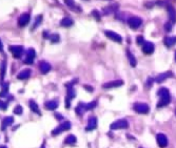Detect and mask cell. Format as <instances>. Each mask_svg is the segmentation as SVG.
Listing matches in <instances>:
<instances>
[{
	"instance_id": "obj_1",
	"label": "cell",
	"mask_w": 176,
	"mask_h": 148,
	"mask_svg": "<svg viewBox=\"0 0 176 148\" xmlns=\"http://www.w3.org/2000/svg\"><path fill=\"white\" fill-rule=\"evenodd\" d=\"M157 95L159 96V101L157 103V108H162L170 104L171 102V95L170 91L166 88V87H162L157 91Z\"/></svg>"
},
{
	"instance_id": "obj_2",
	"label": "cell",
	"mask_w": 176,
	"mask_h": 148,
	"mask_svg": "<svg viewBox=\"0 0 176 148\" xmlns=\"http://www.w3.org/2000/svg\"><path fill=\"white\" fill-rule=\"evenodd\" d=\"M129 127V122L125 119H120L117 120V121L113 122L111 125H110V128L112 130H117V129H127Z\"/></svg>"
},
{
	"instance_id": "obj_3",
	"label": "cell",
	"mask_w": 176,
	"mask_h": 148,
	"mask_svg": "<svg viewBox=\"0 0 176 148\" xmlns=\"http://www.w3.org/2000/svg\"><path fill=\"white\" fill-rule=\"evenodd\" d=\"M133 109L138 114H140V115H147L150 111L149 105L146 104V103H135L133 105Z\"/></svg>"
},
{
	"instance_id": "obj_4",
	"label": "cell",
	"mask_w": 176,
	"mask_h": 148,
	"mask_svg": "<svg viewBox=\"0 0 176 148\" xmlns=\"http://www.w3.org/2000/svg\"><path fill=\"white\" fill-rule=\"evenodd\" d=\"M71 128V123L69 121H65L63 123H61L59 126H57L55 129H53V131H52V136H57V134H61L63 131H67L69 129Z\"/></svg>"
},
{
	"instance_id": "obj_5",
	"label": "cell",
	"mask_w": 176,
	"mask_h": 148,
	"mask_svg": "<svg viewBox=\"0 0 176 148\" xmlns=\"http://www.w3.org/2000/svg\"><path fill=\"white\" fill-rule=\"evenodd\" d=\"M141 23H142L141 18H139V17H137V16H132V17H130V18L128 19L129 27H130L131 29H138V27L141 25Z\"/></svg>"
},
{
	"instance_id": "obj_6",
	"label": "cell",
	"mask_w": 176,
	"mask_h": 148,
	"mask_svg": "<svg viewBox=\"0 0 176 148\" xmlns=\"http://www.w3.org/2000/svg\"><path fill=\"white\" fill-rule=\"evenodd\" d=\"M104 35H106L109 39H111L112 41H114V42H117V43L122 42V37L113 31H104Z\"/></svg>"
},
{
	"instance_id": "obj_7",
	"label": "cell",
	"mask_w": 176,
	"mask_h": 148,
	"mask_svg": "<svg viewBox=\"0 0 176 148\" xmlns=\"http://www.w3.org/2000/svg\"><path fill=\"white\" fill-rule=\"evenodd\" d=\"M10 52L13 54L15 58H21V56L23 55V47L21 45H11L10 46Z\"/></svg>"
},
{
	"instance_id": "obj_8",
	"label": "cell",
	"mask_w": 176,
	"mask_h": 148,
	"mask_svg": "<svg viewBox=\"0 0 176 148\" xmlns=\"http://www.w3.org/2000/svg\"><path fill=\"white\" fill-rule=\"evenodd\" d=\"M156 142L157 145L160 148H166L168 146V138L166 134H158L156 136Z\"/></svg>"
},
{
	"instance_id": "obj_9",
	"label": "cell",
	"mask_w": 176,
	"mask_h": 148,
	"mask_svg": "<svg viewBox=\"0 0 176 148\" xmlns=\"http://www.w3.org/2000/svg\"><path fill=\"white\" fill-rule=\"evenodd\" d=\"M141 48H142V52H143L146 55H151L155 50L154 43L150 42V41H145V43L142 44Z\"/></svg>"
},
{
	"instance_id": "obj_10",
	"label": "cell",
	"mask_w": 176,
	"mask_h": 148,
	"mask_svg": "<svg viewBox=\"0 0 176 148\" xmlns=\"http://www.w3.org/2000/svg\"><path fill=\"white\" fill-rule=\"evenodd\" d=\"M172 77H174V75L172 72H164V73H162V74H159L158 76L154 79V81L157 82V83H162V82L166 81L167 79L172 78Z\"/></svg>"
},
{
	"instance_id": "obj_11",
	"label": "cell",
	"mask_w": 176,
	"mask_h": 148,
	"mask_svg": "<svg viewBox=\"0 0 176 148\" xmlns=\"http://www.w3.org/2000/svg\"><path fill=\"white\" fill-rule=\"evenodd\" d=\"M35 57H36V52H35L34 48H30V50H28L27 57H25V59H24V63H25V64H33Z\"/></svg>"
},
{
	"instance_id": "obj_12",
	"label": "cell",
	"mask_w": 176,
	"mask_h": 148,
	"mask_svg": "<svg viewBox=\"0 0 176 148\" xmlns=\"http://www.w3.org/2000/svg\"><path fill=\"white\" fill-rule=\"evenodd\" d=\"M123 84L122 80H114V81H110L108 83H104L102 85L104 89H111V88H115V87H119Z\"/></svg>"
},
{
	"instance_id": "obj_13",
	"label": "cell",
	"mask_w": 176,
	"mask_h": 148,
	"mask_svg": "<svg viewBox=\"0 0 176 148\" xmlns=\"http://www.w3.org/2000/svg\"><path fill=\"white\" fill-rule=\"evenodd\" d=\"M167 10H168V14H169L170 22L174 24L176 22V11L171 4H167Z\"/></svg>"
},
{
	"instance_id": "obj_14",
	"label": "cell",
	"mask_w": 176,
	"mask_h": 148,
	"mask_svg": "<svg viewBox=\"0 0 176 148\" xmlns=\"http://www.w3.org/2000/svg\"><path fill=\"white\" fill-rule=\"evenodd\" d=\"M97 127V118L96 117H90L88 121V126L85 127L87 131H92Z\"/></svg>"
},
{
	"instance_id": "obj_15",
	"label": "cell",
	"mask_w": 176,
	"mask_h": 148,
	"mask_svg": "<svg viewBox=\"0 0 176 148\" xmlns=\"http://www.w3.org/2000/svg\"><path fill=\"white\" fill-rule=\"evenodd\" d=\"M30 19H31L30 14H28V13L22 14L21 16L19 17V19H18V24H19V27H25V25H28L30 22Z\"/></svg>"
},
{
	"instance_id": "obj_16",
	"label": "cell",
	"mask_w": 176,
	"mask_h": 148,
	"mask_svg": "<svg viewBox=\"0 0 176 148\" xmlns=\"http://www.w3.org/2000/svg\"><path fill=\"white\" fill-rule=\"evenodd\" d=\"M64 3L67 4V6H68L70 10L74 11V12H80V11H81V9L75 3L74 0H64Z\"/></svg>"
},
{
	"instance_id": "obj_17",
	"label": "cell",
	"mask_w": 176,
	"mask_h": 148,
	"mask_svg": "<svg viewBox=\"0 0 176 148\" xmlns=\"http://www.w3.org/2000/svg\"><path fill=\"white\" fill-rule=\"evenodd\" d=\"M14 123V118L13 117H5L2 120V125H1V130H5L9 126Z\"/></svg>"
},
{
	"instance_id": "obj_18",
	"label": "cell",
	"mask_w": 176,
	"mask_h": 148,
	"mask_svg": "<svg viewBox=\"0 0 176 148\" xmlns=\"http://www.w3.org/2000/svg\"><path fill=\"white\" fill-rule=\"evenodd\" d=\"M39 68H40V72L42 73V74H46V73H49L51 70L52 66L50 63L46 62V61H41V62L39 63Z\"/></svg>"
},
{
	"instance_id": "obj_19",
	"label": "cell",
	"mask_w": 176,
	"mask_h": 148,
	"mask_svg": "<svg viewBox=\"0 0 176 148\" xmlns=\"http://www.w3.org/2000/svg\"><path fill=\"white\" fill-rule=\"evenodd\" d=\"M75 111H76V114H77L78 116L83 115V112L87 111V103L80 102L79 104L76 106V108H75Z\"/></svg>"
},
{
	"instance_id": "obj_20",
	"label": "cell",
	"mask_w": 176,
	"mask_h": 148,
	"mask_svg": "<svg viewBox=\"0 0 176 148\" xmlns=\"http://www.w3.org/2000/svg\"><path fill=\"white\" fill-rule=\"evenodd\" d=\"M30 76H31V69H24L18 74L17 78L19 80H27L30 78Z\"/></svg>"
},
{
	"instance_id": "obj_21",
	"label": "cell",
	"mask_w": 176,
	"mask_h": 148,
	"mask_svg": "<svg viewBox=\"0 0 176 148\" xmlns=\"http://www.w3.org/2000/svg\"><path fill=\"white\" fill-rule=\"evenodd\" d=\"M44 106H46V109L49 110H54L56 109V108L58 107V102L55 100H51V101H48V102L44 104Z\"/></svg>"
},
{
	"instance_id": "obj_22",
	"label": "cell",
	"mask_w": 176,
	"mask_h": 148,
	"mask_svg": "<svg viewBox=\"0 0 176 148\" xmlns=\"http://www.w3.org/2000/svg\"><path fill=\"white\" fill-rule=\"evenodd\" d=\"M164 43L166 46L171 47V46H173L176 43V37H166L164 39Z\"/></svg>"
},
{
	"instance_id": "obj_23",
	"label": "cell",
	"mask_w": 176,
	"mask_h": 148,
	"mask_svg": "<svg viewBox=\"0 0 176 148\" xmlns=\"http://www.w3.org/2000/svg\"><path fill=\"white\" fill-rule=\"evenodd\" d=\"M127 55H128V59H129V62H130L131 66L135 67L136 65H137V61H136V58L133 56V54L131 53L129 50H127Z\"/></svg>"
},
{
	"instance_id": "obj_24",
	"label": "cell",
	"mask_w": 176,
	"mask_h": 148,
	"mask_svg": "<svg viewBox=\"0 0 176 148\" xmlns=\"http://www.w3.org/2000/svg\"><path fill=\"white\" fill-rule=\"evenodd\" d=\"M29 105H30V108H31V110H33V112H36L37 115H41V112H40V110H39L38 105H37V103L35 102V101L31 100L29 102Z\"/></svg>"
},
{
	"instance_id": "obj_25",
	"label": "cell",
	"mask_w": 176,
	"mask_h": 148,
	"mask_svg": "<svg viewBox=\"0 0 176 148\" xmlns=\"http://www.w3.org/2000/svg\"><path fill=\"white\" fill-rule=\"evenodd\" d=\"M76 142H77V138H76L74 134H70V136H68L65 138L64 143L68 144V145H74Z\"/></svg>"
},
{
	"instance_id": "obj_26",
	"label": "cell",
	"mask_w": 176,
	"mask_h": 148,
	"mask_svg": "<svg viewBox=\"0 0 176 148\" xmlns=\"http://www.w3.org/2000/svg\"><path fill=\"white\" fill-rule=\"evenodd\" d=\"M60 24L64 27H71V25H73V20L71 19L70 17H65V18H63V19L61 20Z\"/></svg>"
},
{
	"instance_id": "obj_27",
	"label": "cell",
	"mask_w": 176,
	"mask_h": 148,
	"mask_svg": "<svg viewBox=\"0 0 176 148\" xmlns=\"http://www.w3.org/2000/svg\"><path fill=\"white\" fill-rule=\"evenodd\" d=\"M117 9H118V4H114L110 7H106V9L104 10V15H109V14H111V13L115 12Z\"/></svg>"
},
{
	"instance_id": "obj_28",
	"label": "cell",
	"mask_w": 176,
	"mask_h": 148,
	"mask_svg": "<svg viewBox=\"0 0 176 148\" xmlns=\"http://www.w3.org/2000/svg\"><path fill=\"white\" fill-rule=\"evenodd\" d=\"M49 39L51 40V42L56 43V42H59V40H60V36H59L58 34H52V35L49 36Z\"/></svg>"
},
{
	"instance_id": "obj_29",
	"label": "cell",
	"mask_w": 176,
	"mask_h": 148,
	"mask_svg": "<svg viewBox=\"0 0 176 148\" xmlns=\"http://www.w3.org/2000/svg\"><path fill=\"white\" fill-rule=\"evenodd\" d=\"M96 106H97V101H93V102L87 103V110L94 109Z\"/></svg>"
},
{
	"instance_id": "obj_30",
	"label": "cell",
	"mask_w": 176,
	"mask_h": 148,
	"mask_svg": "<svg viewBox=\"0 0 176 148\" xmlns=\"http://www.w3.org/2000/svg\"><path fill=\"white\" fill-rule=\"evenodd\" d=\"M7 91H9V83H5L4 85H3V91L0 93V97H4L7 93Z\"/></svg>"
},
{
	"instance_id": "obj_31",
	"label": "cell",
	"mask_w": 176,
	"mask_h": 148,
	"mask_svg": "<svg viewBox=\"0 0 176 148\" xmlns=\"http://www.w3.org/2000/svg\"><path fill=\"white\" fill-rule=\"evenodd\" d=\"M22 111H23V109H22V106L20 105H17L16 107L14 108V114L15 115H22Z\"/></svg>"
},
{
	"instance_id": "obj_32",
	"label": "cell",
	"mask_w": 176,
	"mask_h": 148,
	"mask_svg": "<svg viewBox=\"0 0 176 148\" xmlns=\"http://www.w3.org/2000/svg\"><path fill=\"white\" fill-rule=\"evenodd\" d=\"M41 20H42V16H38V17H37V18H36V21H35V24L33 25V27H32V31H33V29H35L37 27H38L39 24H40Z\"/></svg>"
},
{
	"instance_id": "obj_33",
	"label": "cell",
	"mask_w": 176,
	"mask_h": 148,
	"mask_svg": "<svg viewBox=\"0 0 176 148\" xmlns=\"http://www.w3.org/2000/svg\"><path fill=\"white\" fill-rule=\"evenodd\" d=\"M4 73H5V61L2 62V65H1V78L3 79L4 77Z\"/></svg>"
},
{
	"instance_id": "obj_34",
	"label": "cell",
	"mask_w": 176,
	"mask_h": 148,
	"mask_svg": "<svg viewBox=\"0 0 176 148\" xmlns=\"http://www.w3.org/2000/svg\"><path fill=\"white\" fill-rule=\"evenodd\" d=\"M137 43L139 45H142V43H145V38L142 36H138L137 37Z\"/></svg>"
},
{
	"instance_id": "obj_35",
	"label": "cell",
	"mask_w": 176,
	"mask_h": 148,
	"mask_svg": "<svg viewBox=\"0 0 176 148\" xmlns=\"http://www.w3.org/2000/svg\"><path fill=\"white\" fill-rule=\"evenodd\" d=\"M7 103L2 102V101H0V109L5 110V109H7Z\"/></svg>"
},
{
	"instance_id": "obj_36",
	"label": "cell",
	"mask_w": 176,
	"mask_h": 148,
	"mask_svg": "<svg viewBox=\"0 0 176 148\" xmlns=\"http://www.w3.org/2000/svg\"><path fill=\"white\" fill-rule=\"evenodd\" d=\"M164 29H166L167 32H170L172 29V23H167L166 25H164Z\"/></svg>"
},
{
	"instance_id": "obj_37",
	"label": "cell",
	"mask_w": 176,
	"mask_h": 148,
	"mask_svg": "<svg viewBox=\"0 0 176 148\" xmlns=\"http://www.w3.org/2000/svg\"><path fill=\"white\" fill-rule=\"evenodd\" d=\"M153 81H154V79H152V78H149V79H148V85H152Z\"/></svg>"
},
{
	"instance_id": "obj_38",
	"label": "cell",
	"mask_w": 176,
	"mask_h": 148,
	"mask_svg": "<svg viewBox=\"0 0 176 148\" xmlns=\"http://www.w3.org/2000/svg\"><path fill=\"white\" fill-rule=\"evenodd\" d=\"M85 88H88V91H94V88H93V87H90V86H88V85H85Z\"/></svg>"
},
{
	"instance_id": "obj_39",
	"label": "cell",
	"mask_w": 176,
	"mask_h": 148,
	"mask_svg": "<svg viewBox=\"0 0 176 148\" xmlns=\"http://www.w3.org/2000/svg\"><path fill=\"white\" fill-rule=\"evenodd\" d=\"M2 52H3V44L1 42V40H0V53H2Z\"/></svg>"
},
{
	"instance_id": "obj_40",
	"label": "cell",
	"mask_w": 176,
	"mask_h": 148,
	"mask_svg": "<svg viewBox=\"0 0 176 148\" xmlns=\"http://www.w3.org/2000/svg\"><path fill=\"white\" fill-rule=\"evenodd\" d=\"M55 117L57 118V119H59V120L62 119V116H60V114H55Z\"/></svg>"
},
{
	"instance_id": "obj_41",
	"label": "cell",
	"mask_w": 176,
	"mask_h": 148,
	"mask_svg": "<svg viewBox=\"0 0 176 148\" xmlns=\"http://www.w3.org/2000/svg\"><path fill=\"white\" fill-rule=\"evenodd\" d=\"M40 148H46V142H43V144L41 145V147Z\"/></svg>"
},
{
	"instance_id": "obj_42",
	"label": "cell",
	"mask_w": 176,
	"mask_h": 148,
	"mask_svg": "<svg viewBox=\"0 0 176 148\" xmlns=\"http://www.w3.org/2000/svg\"><path fill=\"white\" fill-rule=\"evenodd\" d=\"M0 148H7V146H4V145H1V146H0Z\"/></svg>"
},
{
	"instance_id": "obj_43",
	"label": "cell",
	"mask_w": 176,
	"mask_h": 148,
	"mask_svg": "<svg viewBox=\"0 0 176 148\" xmlns=\"http://www.w3.org/2000/svg\"><path fill=\"white\" fill-rule=\"evenodd\" d=\"M174 58H175V61H176V50H175V54H174Z\"/></svg>"
},
{
	"instance_id": "obj_44",
	"label": "cell",
	"mask_w": 176,
	"mask_h": 148,
	"mask_svg": "<svg viewBox=\"0 0 176 148\" xmlns=\"http://www.w3.org/2000/svg\"><path fill=\"white\" fill-rule=\"evenodd\" d=\"M175 116H176V109H175Z\"/></svg>"
},
{
	"instance_id": "obj_45",
	"label": "cell",
	"mask_w": 176,
	"mask_h": 148,
	"mask_svg": "<svg viewBox=\"0 0 176 148\" xmlns=\"http://www.w3.org/2000/svg\"><path fill=\"white\" fill-rule=\"evenodd\" d=\"M140 148H142V147H140Z\"/></svg>"
}]
</instances>
